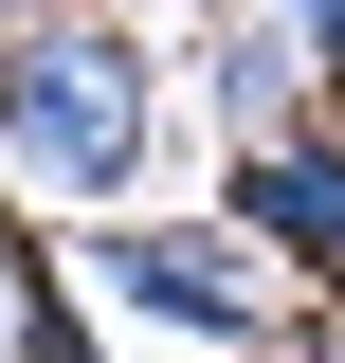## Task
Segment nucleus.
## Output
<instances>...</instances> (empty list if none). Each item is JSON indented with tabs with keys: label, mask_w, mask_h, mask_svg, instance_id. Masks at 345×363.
Returning a JSON list of instances; mask_svg holds the SVG:
<instances>
[{
	"label": "nucleus",
	"mask_w": 345,
	"mask_h": 363,
	"mask_svg": "<svg viewBox=\"0 0 345 363\" xmlns=\"http://www.w3.org/2000/svg\"><path fill=\"white\" fill-rule=\"evenodd\" d=\"M164 128H182V91L146 55V18H109V0H0V182H37L73 218H128L164 182Z\"/></svg>",
	"instance_id": "obj_1"
},
{
	"label": "nucleus",
	"mask_w": 345,
	"mask_h": 363,
	"mask_svg": "<svg viewBox=\"0 0 345 363\" xmlns=\"http://www.w3.org/2000/svg\"><path fill=\"white\" fill-rule=\"evenodd\" d=\"M91 291V309H128V327H182V345H218V363H273L291 345V291H273L255 255L218 218H164V200H128V218H73V255H55Z\"/></svg>",
	"instance_id": "obj_2"
},
{
	"label": "nucleus",
	"mask_w": 345,
	"mask_h": 363,
	"mask_svg": "<svg viewBox=\"0 0 345 363\" xmlns=\"http://www.w3.org/2000/svg\"><path fill=\"white\" fill-rule=\"evenodd\" d=\"M218 236L291 291V309H345V128H291V145H236L218 182Z\"/></svg>",
	"instance_id": "obj_3"
},
{
	"label": "nucleus",
	"mask_w": 345,
	"mask_h": 363,
	"mask_svg": "<svg viewBox=\"0 0 345 363\" xmlns=\"http://www.w3.org/2000/svg\"><path fill=\"white\" fill-rule=\"evenodd\" d=\"M200 91H218V128H236V145H291V128H327V73H309V37H291V18H255V0L200 37Z\"/></svg>",
	"instance_id": "obj_4"
},
{
	"label": "nucleus",
	"mask_w": 345,
	"mask_h": 363,
	"mask_svg": "<svg viewBox=\"0 0 345 363\" xmlns=\"http://www.w3.org/2000/svg\"><path fill=\"white\" fill-rule=\"evenodd\" d=\"M37 291H55V255H37L18 218H0V363H18V327H37Z\"/></svg>",
	"instance_id": "obj_5"
}]
</instances>
